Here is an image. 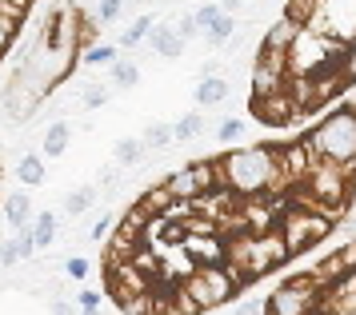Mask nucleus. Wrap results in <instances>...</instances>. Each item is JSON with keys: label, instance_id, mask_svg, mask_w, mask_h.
<instances>
[{"label": "nucleus", "instance_id": "nucleus-1", "mask_svg": "<svg viewBox=\"0 0 356 315\" xmlns=\"http://www.w3.org/2000/svg\"><path fill=\"white\" fill-rule=\"evenodd\" d=\"M152 216H124L100 255V280L120 315H212L289 268L337 232L356 204V156L321 124L284 140L273 180L248 184L220 156H200L161 180Z\"/></svg>", "mask_w": 356, "mask_h": 315}, {"label": "nucleus", "instance_id": "nucleus-2", "mask_svg": "<svg viewBox=\"0 0 356 315\" xmlns=\"http://www.w3.org/2000/svg\"><path fill=\"white\" fill-rule=\"evenodd\" d=\"M260 315H356V239L273 287Z\"/></svg>", "mask_w": 356, "mask_h": 315}, {"label": "nucleus", "instance_id": "nucleus-3", "mask_svg": "<svg viewBox=\"0 0 356 315\" xmlns=\"http://www.w3.org/2000/svg\"><path fill=\"white\" fill-rule=\"evenodd\" d=\"M296 36H300V24H296V20H289V16H280L273 28L264 32L260 48H273V52H289V48L296 44Z\"/></svg>", "mask_w": 356, "mask_h": 315}, {"label": "nucleus", "instance_id": "nucleus-4", "mask_svg": "<svg viewBox=\"0 0 356 315\" xmlns=\"http://www.w3.org/2000/svg\"><path fill=\"white\" fill-rule=\"evenodd\" d=\"M228 92H232V84H228V76H204L200 84H196V104L200 108H212V104H225Z\"/></svg>", "mask_w": 356, "mask_h": 315}, {"label": "nucleus", "instance_id": "nucleus-5", "mask_svg": "<svg viewBox=\"0 0 356 315\" xmlns=\"http://www.w3.org/2000/svg\"><path fill=\"white\" fill-rule=\"evenodd\" d=\"M148 44L156 48L164 60H177V56H184V44H188V40L177 36V28H164V24H161V28L148 32Z\"/></svg>", "mask_w": 356, "mask_h": 315}, {"label": "nucleus", "instance_id": "nucleus-6", "mask_svg": "<svg viewBox=\"0 0 356 315\" xmlns=\"http://www.w3.org/2000/svg\"><path fill=\"white\" fill-rule=\"evenodd\" d=\"M4 223L8 228H29L33 223V196L29 191H17L4 200Z\"/></svg>", "mask_w": 356, "mask_h": 315}, {"label": "nucleus", "instance_id": "nucleus-7", "mask_svg": "<svg viewBox=\"0 0 356 315\" xmlns=\"http://www.w3.org/2000/svg\"><path fill=\"white\" fill-rule=\"evenodd\" d=\"M24 232L33 236V248L40 252V248H49L52 239H56V216H52V212H36L33 223H29Z\"/></svg>", "mask_w": 356, "mask_h": 315}, {"label": "nucleus", "instance_id": "nucleus-8", "mask_svg": "<svg viewBox=\"0 0 356 315\" xmlns=\"http://www.w3.org/2000/svg\"><path fill=\"white\" fill-rule=\"evenodd\" d=\"M68 140H72V128H68L65 120L49 124V132H44V156L60 160V156H65V148H68Z\"/></svg>", "mask_w": 356, "mask_h": 315}, {"label": "nucleus", "instance_id": "nucleus-9", "mask_svg": "<svg viewBox=\"0 0 356 315\" xmlns=\"http://www.w3.org/2000/svg\"><path fill=\"white\" fill-rule=\"evenodd\" d=\"M17 176L24 188H40L44 184V156H33V152H24L17 164Z\"/></svg>", "mask_w": 356, "mask_h": 315}, {"label": "nucleus", "instance_id": "nucleus-10", "mask_svg": "<svg viewBox=\"0 0 356 315\" xmlns=\"http://www.w3.org/2000/svg\"><path fill=\"white\" fill-rule=\"evenodd\" d=\"M145 156H148L145 140H136V136L116 140V164H120V168H136V164H145Z\"/></svg>", "mask_w": 356, "mask_h": 315}, {"label": "nucleus", "instance_id": "nucleus-11", "mask_svg": "<svg viewBox=\"0 0 356 315\" xmlns=\"http://www.w3.org/2000/svg\"><path fill=\"white\" fill-rule=\"evenodd\" d=\"M232 32H236V20L228 12H220L209 28H204V40H209V48H225L228 40H232Z\"/></svg>", "mask_w": 356, "mask_h": 315}, {"label": "nucleus", "instance_id": "nucleus-12", "mask_svg": "<svg viewBox=\"0 0 356 315\" xmlns=\"http://www.w3.org/2000/svg\"><path fill=\"white\" fill-rule=\"evenodd\" d=\"M148 32H152V16L140 12V16L129 24V28L120 32V48H136L140 40H148Z\"/></svg>", "mask_w": 356, "mask_h": 315}, {"label": "nucleus", "instance_id": "nucleus-13", "mask_svg": "<svg viewBox=\"0 0 356 315\" xmlns=\"http://www.w3.org/2000/svg\"><path fill=\"white\" fill-rule=\"evenodd\" d=\"M204 128H209V120H204L200 112H188V116H180L177 124H172V140H193Z\"/></svg>", "mask_w": 356, "mask_h": 315}, {"label": "nucleus", "instance_id": "nucleus-14", "mask_svg": "<svg viewBox=\"0 0 356 315\" xmlns=\"http://www.w3.org/2000/svg\"><path fill=\"white\" fill-rule=\"evenodd\" d=\"M92 200H97V188H76L65 196V216H84L88 207H92Z\"/></svg>", "mask_w": 356, "mask_h": 315}, {"label": "nucleus", "instance_id": "nucleus-15", "mask_svg": "<svg viewBox=\"0 0 356 315\" xmlns=\"http://www.w3.org/2000/svg\"><path fill=\"white\" fill-rule=\"evenodd\" d=\"M81 56H84V64H88V68H113L116 48L113 44H92L88 52H81Z\"/></svg>", "mask_w": 356, "mask_h": 315}, {"label": "nucleus", "instance_id": "nucleus-16", "mask_svg": "<svg viewBox=\"0 0 356 315\" xmlns=\"http://www.w3.org/2000/svg\"><path fill=\"white\" fill-rule=\"evenodd\" d=\"M36 0H0V16L13 20V24H24V16L33 12Z\"/></svg>", "mask_w": 356, "mask_h": 315}, {"label": "nucleus", "instance_id": "nucleus-17", "mask_svg": "<svg viewBox=\"0 0 356 315\" xmlns=\"http://www.w3.org/2000/svg\"><path fill=\"white\" fill-rule=\"evenodd\" d=\"M140 140H145L148 152H156V148H164V144H172V128L168 124H148Z\"/></svg>", "mask_w": 356, "mask_h": 315}, {"label": "nucleus", "instance_id": "nucleus-18", "mask_svg": "<svg viewBox=\"0 0 356 315\" xmlns=\"http://www.w3.org/2000/svg\"><path fill=\"white\" fill-rule=\"evenodd\" d=\"M140 80V68L132 60H113V84H120V88H132Z\"/></svg>", "mask_w": 356, "mask_h": 315}, {"label": "nucleus", "instance_id": "nucleus-19", "mask_svg": "<svg viewBox=\"0 0 356 315\" xmlns=\"http://www.w3.org/2000/svg\"><path fill=\"white\" fill-rule=\"evenodd\" d=\"M244 120H236V116H232V120H220V124H216V140L220 144H236V140H244Z\"/></svg>", "mask_w": 356, "mask_h": 315}, {"label": "nucleus", "instance_id": "nucleus-20", "mask_svg": "<svg viewBox=\"0 0 356 315\" xmlns=\"http://www.w3.org/2000/svg\"><path fill=\"white\" fill-rule=\"evenodd\" d=\"M120 12H124V0H97V12H92V20H97V24H113Z\"/></svg>", "mask_w": 356, "mask_h": 315}, {"label": "nucleus", "instance_id": "nucleus-21", "mask_svg": "<svg viewBox=\"0 0 356 315\" xmlns=\"http://www.w3.org/2000/svg\"><path fill=\"white\" fill-rule=\"evenodd\" d=\"M17 32H20V24H13V20H4V16H0V56H4L8 48H13Z\"/></svg>", "mask_w": 356, "mask_h": 315}, {"label": "nucleus", "instance_id": "nucleus-22", "mask_svg": "<svg viewBox=\"0 0 356 315\" xmlns=\"http://www.w3.org/2000/svg\"><path fill=\"white\" fill-rule=\"evenodd\" d=\"M81 104H84V108H100V104H108V88H104V84H97V88H88Z\"/></svg>", "mask_w": 356, "mask_h": 315}, {"label": "nucleus", "instance_id": "nucleus-23", "mask_svg": "<svg viewBox=\"0 0 356 315\" xmlns=\"http://www.w3.org/2000/svg\"><path fill=\"white\" fill-rule=\"evenodd\" d=\"M17 259H24V255H20V248H17V239H8V244H0V268H13Z\"/></svg>", "mask_w": 356, "mask_h": 315}, {"label": "nucleus", "instance_id": "nucleus-24", "mask_svg": "<svg viewBox=\"0 0 356 315\" xmlns=\"http://www.w3.org/2000/svg\"><path fill=\"white\" fill-rule=\"evenodd\" d=\"M216 16H220V4H209V8H196V12H193V24H196V28H209V24L216 20Z\"/></svg>", "mask_w": 356, "mask_h": 315}, {"label": "nucleus", "instance_id": "nucleus-25", "mask_svg": "<svg viewBox=\"0 0 356 315\" xmlns=\"http://www.w3.org/2000/svg\"><path fill=\"white\" fill-rule=\"evenodd\" d=\"M65 271L72 275V280H88V259H81V255H72V259H65Z\"/></svg>", "mask_w": 356, "mask_h": 315}, {"label": "nucleus", "instance_id": "nucleus-26", "mask_svg": "<svg viewBox=\"0 0 356 315\" xmlns=\"http://www.w3.org/2000/svg\"><path fill=\"white\" fill-rule=\"evenodd\" d=\"M76 307H81L84 315H92L100 307V291H92V287H84L81 291V300H76Z\"/></svg>", "mask_w": 356, "mask_h": 315}, {"label": "nucleus", "instance_id": "nucleus-27", "mask_svg": "<svg viewBox=\"0 0 356 315\" xmlns=\"http://www.w3.org/2000/svg\"><path fill=\"white\" fill-rule=\"evenodd\" d=\"M108 228H113V216H100V220L88 228V239H104L108 236Z\"/></svg>", "mask_w": 356, "mask_h": 315}, {"label": "nucleus", "instance_id": "nucleus-28", "mask_svg": "<svg viewBox=\"0 0 356 315\" xmlns=\"http://www.w3.org/2000/svg\"><path fill=\"white\" fill-rule=\"evenodd\" d=\"M193 32H196L193 16H180V20H177V36H184V40H188V36H193Z\"/></svg>", "mask_w": 356, "mask_h": 315}, {"label": "nucleus", "instance_id": "nucleus-29", "mask_svg": "<svg viewBox=\"0 0 356 315\" xmlns=\"http://www.w3.org/2000/svg\"><path fill=\"white\" fill-rule=\"evenodd\" d=\"M17 248H20V255H33L36 248H33V236H29V232H20L17 236Z\"/></svg>", "mask_w": 356, "mask_h": 315}, {"label": "nucleus", "instance_id": "nucleus-30", "mask_svg": "<svg viewBox=\"0 0 356 315\" xmlns=\"http://www.w3.org/2000/svg\"><path fill=\"white\" fill-rule=\"evenodd\" d=\"M81 307H72V303H65V300H56L52 303V315H76Z\"/></svg>", "mask_w": 356, "mask_h": 315}, {"label": "nucleus", "instance_id": "nucleus-31", "mask_svg": "<svg viewBox=\"0 0 356 315\" xmlns=\"http://www.w3.org/2000/svg\"><path fill=\"white\" fill-rule=\"evenodd\" d=\"M220 12H228V16H236V12H241V0H225V4H220Z\"/></svg>", "mask_w": 356, "mask_h": 315}, {"label": "nucleus", "instance_id": "nucleus-32", "mask_svg": "<svg viewBox=\"0 0 356 315\" xmlns=\"http://www.w3.org/2000/svg\"><path fill=\"white\" fill-rule=\"evenodd\" d=\"M236 315H257V312H236Z\"/></svg>", "mask_w": 356, "mask_h": 315}, {"label": "nucleus", "instance_id": "nucleus-33", "mask_svg": "<svg viewBox=\"0 0 356 315\" xmlns=\"http://www.w3.org/2000/svg\"><path fill=\"white\" fill-rule=\"evenodd\" d=\"M0 180H4V164H0Z\"/></svg>", "mask_w": 356, "mask_h": 315}]
</instances>
